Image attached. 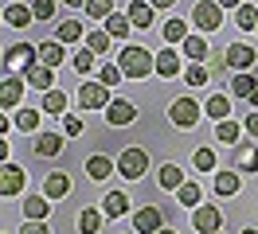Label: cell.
Here are the masks:
<instances>
[{
  "label": "cell",
  "instance_id": "13",
  "mask_svg": "<svg viewBox=\"0 0 258 234\" xmlns=\"http://www.w3.org/2000/svg\"><path fill=\"white\" fill-rule=\"evenodd\" d=\"M63 195H71V176L51 172L47 180H43V199H63Z\"/></svg>",
  "mask_w": 258,
  "mask_h": 234
},
{
  "label": "cell",
  "instance_id": "6",
  "mask_svg": "<svg viewBox=\"0 0 258 234\" xmlns=\"http://www.w3.org/2000/svg\"><path fill=\"white\" fill-rule=\"evenodd\" d=\"M24 184H28V172L20 164H0V195L12 199V195H24Z\"/></svg>",
  "mask_w": 258,
  "mask_h": 234
},
{
  "label": "cell",
  "instance_id": "1",
  "mask_svg": "<svg viewBox=\"0 0 258 234\" xmlns=\"http://www.w3.org/2000/svg\"><path fill=\"white\" fill-rule=\"evenodd\" d=\"M117 66H121L125 78H145L157 70V55H149L145 47H137V43H125L121 55H117Z\"/></svg>",
  "mask_w": 258,
  "mask_h": 234
},
{
  "label": "cell",
  "instance_id": "14",
  "mask_svg": "<svg viewBox=\"0 0 258 234\" xmlns=\"http://www.w3.org/2000/svg\"><path fill=\"white\" fill-rule=\"evenodd\" d=\"M235 172H258V144H235Z\"/></svg>",
  "mask_w": 258,
  "mask_h": 234
},
{
  "label": "cell",
  "instance_id": "57",
  "mask_svg": "<svg viewBox=\"0 0 258 234\" xmlns=\"http://www.w3.org/2000/svg\"><path fill=\"white\" fill-rule=\"evenodd\" d=\"M0 62H4V55H0Z\"/></svg>",
  "mask_w": 258,
  "mask_h": 234
},
{
  "label": "cell",
  "instance_id": "56",
  "mask_svg": "<svg viewBox=\"0 0 258 234\" xmlns=\"http://www.w3.org/2000/svg\"><path fill=\"white\" fill-rule=\"evenodd\" d=\"M0 20H4V12H0Z\"/></svg>",
  "mask_w": 258,
  "mask_h": 234
},
{
  "label": "cell",
  "instance_id": "47",
  "mask_svg": "<svg viewBox=\"0 0 258 234\" xmlns=\"http://www.w3.org/2000/svg\"><path fill=\"white\" fill-rule=\"evenodd\" d=\"M242 129H246L250 137H258V109H254V113H246V121H242Z\"/></svg>",
  "mask_w": 258,
  "mask_h": 234
},
{
  "label": "cell",
  "instance_id": "46",
  "mask_svg": "<svg viewBox=\"0 0 258 234\" xmlns=\"http://www.w3.org/2000/svg\"><path fill=\"white\" fill-rule=\"evenodd\" d=\"M20 234H51V226H43V222H24Z\"/></svg>",
  "mask_w": 258,
  "mask_h": 234
},
{
  "label": "cell",
  "instance_id": "2",
  "mask_svg": "<svg viewBox=\"0 0 258 234\" xmlns=\"http://www.w3.org/2000/svg\"><path fill=\"white\" fill-rule=\"evenodd\" d=\"M32 66H39V47L16 39V43L4 51V70H24V74H28Z\"/></svg>",
  "mask_w": 258,
  "mask_h": 234
},
{
  "label": "cell",
  "instance_id": "4",
  "mask_svg": "<svg viewBox=\"0 0 258 234\" xmlns=\"http://www.w3.org/2000/svg\"><path fill=\"white\" fill-rule=\"evenodd\" d=\"M192 24L200 31H219V24H223V8L215 4V0H200L192 8Z\"/></svg>",
  "mask_w": 258,
  "mask_h": 234
},
{
  "label": "cell",
  "instance_id": "18",
  "mask_svg": "<svg viewBox=\"0 0 258 234\" xmlns=\"http://www.w3.org/2000/svg\"><path fill=\"white\" fill-rule=\"evenodd\" d=\"M153 12H157V8H153L149 0H133L125 16H129V24H133V28H149V24H153Z\"/></svg>",
  "mask_w": 258,
  "mask_h": 234
},
{
  "label": "cell",
  "instance_id": "33",
  "mask_svg": "<svg viewBox=\"0 0 258 234\" xmlns=\"http://www.w3.org/2000/svg\"><path fill=\"white\" fill-rule=\"evenodd\" d=\"M12 125H16L20 133H35L39 129V109H16V117H12Z\"/></svg>",
  "mask_w": 258,
  "mask_h": 234
},
{
  "label": "cell",
  "instance_id": "52",
  "mask_svg": "<svg viewBox=\"0 0 258 234\" xmlns=\"http://www.w3.org/2000/svg\"><path fill=\"white\" fill-rule=\"evenodd\" d=\"M63 4H71V8H86V0H63Z\"/></svg>",
  "mask_w": 258,
  "mask_h": 234
},
{
  "label": "cell",
  "instance_id": "17",
  "mask_svg": "<svg viewBox=\"0 0 258 234\" xmlns=\"http://www.w3.org/2000/svg\"><path fill=\"white\" fill-rule=\"evenodd\" d=\"M67 59V47L59 43V39H47V43H39V66H59V62Z\"/></svg>",
  "mask_w": 258,
  "mask_h": 234
},
{
  "label": "cell",
  "instance_id": "35",
  "mask_svg": "<svg viewBox=\"0 0 258 234\" xmlns=\"http://www.w3.org/2000/svg\"><path fill=\"white\" fill-rule=\"evenodd\" d=\"M215 195H239V172H219L215 176Z\"/></svg>",
  "mask_w": 258,
  "mask_h": 234
},
{
  "label": "cell",
  "instance_id": "10",
  "mask_svg": "<svg viewBox=\"0 0 258 234\" xmlns=\"http://www.w3.org/2000/svg\"><path fill=\"white\" fill-rule=\"evenodd\" d=\"M161 222H164V218H161L157 207H141V211H133V230H137V234H157V230H164Z\"/></svg>",
  "mask_w": 258,
  "mask_h": 234
},
{
  "label": "cell",
  "instance_id": "44",
  "mask_svg": "<svg viewBox=\"0 0 258 234\" xmlns=\"http://www.w3.org/2000/svg\"><path fill=\"white\" fill-rule=\"evenodd\" d=\"M32 16H35V20H51V16H55V0H35Z\"/></svg>",
  "mask_w": 258,
  "mask_h": 234
},
{
  "label": "cell",
  "instance_id": "7",
  "mask_svg": "<svg viewBox=\"0 0 258 234\" xmlns=\"http://www.w3.org/2000/svg\"><path fill=\"white\" fill-rule=\"evenodd\" d=\"M79 106L82 109H102L110 106V90L102 86V82H79Z\"/></svg>",
  "mask_w": 258,
  "mask_h": 234
},
{
  "label": "cell",
  "instance_id": "27",
  "mask_svg": "<svg viewBox=\"0 0 258 234\" xmlns=\"http://www.w3.org/2000/svg\"><path fill=\"white\" fill-rule=\"evenodd\" d=\"M129 31H133V24H129V16L113 12L110 20H106V35H110V39H129Z\"/></svg>",
  "mask_w": 258,
  "mask_h": 234
},
{
  "label": "cell",
  "instance_id": "34",
  "mask_svg": "<svg viewBox=\"0 0 258 234\" xmlns=\"http://www.w3.org/2000/svg\"><path fill=\"white\" fill-rule=\"evenodd\" d=\"M164 39H168V47H176V43H184L188 39V24L180 20V16H172L168 24H164Z\"/></svg>",
  "mask_w": 258,
  "mask_h": 234
},
{
  "label": "cell",
  "instance_id": "25",
  "mask_svg": "<svg viewBox=\"0 0 258 234\" xmlns=\"http://www.w3.org/2000/svg\"><path fill=\"white\" fill-rule=\"evenodd\" d=\"M180 51H184L192 62H204L208 59V39H204V35H188V39L180 43Z\"/></svg>",
  "mask_w": 258,
  "mask_h": 234
},
{
  "label": "cell",
  "instance_id": "30",
  "mask_svg": "<svg viewBox=\"0 0 258 234\" xmlns=\"http://www.w3.org/2000/svg\"><path fill=\"white\" fill-rule=\"evenodd\" d=\"M235 24H239V31H258V8L254 4H239L235 8Z\"/></svg>",
  "mask_w": 258,
  "mask_h": 234
},
{
  "label": "cell",
  "instance_id": "39",
  "mask_svg": "<svg viewBox=\"0 0 258 234\" xmlns=\"http://www.w3.org/2000/svg\"><path fill=\"white\" fill-rule=\"evenodd\" d=\"M184 82H188V86H208V66H204V62H192V66H188V70H184Z\"/></svg>",
  "mask_w": 258,
  "mask_h": 234
},
{
  "label": "cell",
  "instance_id": "23",
  "mask_svg": "<svg viewBox=\"0 0 258 234\" xmlns=\"http://www.w3.org/2000/svg\"><path fill=\"white\" fill-rule=\"evenodd\" d=\"M43 113H47V117H67V94L63 90H47L43 94Z\"/></svg>",
  "mask_w": 258,
  "mask_h": 234
},
{
  "label": "cell",
  "instance_id": "28",
  "mask_svg": "<svg viewBox=\"0 0 258 234\" xmlns=\"http://www.w3.org/2000/svg\"><path fill=\"white\" fill-rule=\"evenodd\" d=\"M35 16L28 4H12V8H4V24H12V28H28Z\"/></svg>",
  "mask_w": 258,
  "mask_h": 234
},
{
  "label": "cell",
  "instance_id": "8",
  "mask_svg": "<svg viewBox=\"0 0 258 234\" xmlns=\"http://www.w3.org/2000/svg\"><path fill=\"white\" fill-rule=\"evenodd\" d=\"M227 70H235V74H242V70H250V66H254V47H246V43H239V39H235V43L227 47Z\"/></svg>",
  "mask_w": 258,
  "mask_h": 234
},
{
  "label": "cell",
  "instance_id": "15",
  "mask_svg": "<svg viewBox=\"0 0 258 234\" xmlns=\"http://www.w3.org/2000/svg\"><path fill=\"white\" fill-rule=\"evenodd\" d=\"M125 211H129L125 191H106V195H102V215L106 218H117V215H125Z\"/></svg>",
  "mask_w": 258,
  "mask_h": 234
},
{
  "label": "cell",
  "instance_id": "26",
  "mask_svg": "<svg viewBox=\"0 0 258 234\" xmlns=\"http://www.w3.org/2000/svg\"><path fill=\"white\" fill-rule=\"evenodd\" d=\"M55 39L67 47V43H79V39H86V35H82V24H79V20H63V24L55 28Z\"/></svg>",
  "mask_w": 258,
  "mask_h": 234
},
{
  "label": "cell",
  "instance_id": "37",
  "mask_svg": "<svg viewBox=\"0 0 258 234\" xmlns=\"http://www.w3.org/2000/svg\"><path fill=\"white\" fill-rule=\"evenodd\" d=\"M86 16H90V20H102V24H106V20L113 16V0H86Z\"/></svg>",
  "mask_w": 258,
  "mask_h": 234
},
{
  "label": "cell",
  "instance_id": "45",
  "mask_svg": "<svg viewBox=\"0 0 258 234\" xmlns=\"http://www.w3.org/2000/svg\"><path fill=\"white\" fill-rule=\"evenodd\" d=\"M196 168L211 172V168H215V152H211V148H200V152H196Z\"/></svg>",
  "mask_w": 258,
  "mask_h": 234
},
{
  "label": "cell",
  "instance_id": "22",
  "mask_svg": "<svg viewBox=\"0 0 258 234\" xmlns=\"http://www.w3.org/2000/svg\"><path fill=\"white\" fill-rule=\"evenodd\" d=\"M254 90H258V82H254V74H250V70H242V74L231 78V94H235V98H246V102H250V98H254Z\"/></svg>",
  "mask_w": 258,
  "mask_h": 234
},
{
  "label": "cell",
  "instance_id": "32",
  "mask_svg": "<svg viewBox=\"0 0 258 234\" xmlns=\"http://www.w3.org/2000/svg\"><path fill=\"white\" fill-rule=\"evenodd\" d=\"M28 82H32L35 90H55V86H51V82H55V70H51V66H32V70H28Z\"/></svg>",
  "mask_w": 258,
  "mask_h": 234
},
{
  "label": "cell",
  "instance_id": "16",
  "mask_svg": "<svg viewBox=\"0 0 258 234\" xmlns=\"http://www.w3.org/2000/svg\"><path fill=\"white\" fill-rule=\"evenodd\" d=\"M184 66H180V55H176V47H164L161 55H157V74L161 78H176Z\"/></svg>",
  "mask_w": 258,
  "mask_h": 234
},
{
  "label": "cell",
  "instance_id": "53",
  "mask_svg": "<svg viewBox=\"0 0 258 234\" xmlns=\"http://www.w3.org/2000/svg\"><path fill=\"white\" fill-rule=\"evenodd\" d=\"M250 106H254V109H258V90H254V98H250Z\"/></svg>",
  "mask_w": 258,
  "mask_h": 234
},
{
  "label": "cell",
  "instance_id": "24",
  "mask_svg": "<svg viewBox=\"0 0 258 234\" xmlns=\"http://www.w3.org/2000/svg\"><path fill=\"white\" fill-rule=\"evenodd\" d=\"M102 211H94V207H82L79 211V234H98L102 230Z\"/></svg>",
  "mask_w": 258,
  "mask_h": 234
},
{
  "label": "cell",
  "instance_id": "54",
  "mask_svg": "<svg viewBox=\"0 0 258 234\" xmlns=\"http://www.w3.org/2000/svg\"><path fill=\"white\" fill-rule=\"evenodd\" d=\"M157 234H176V230H157Z\"/></svg>",
  "mask_w": 258,
  "mask_h": 234
},
{
  "label": "cell",
  "instance_id": "41",
  "mask_svg": "<svg viewBox=\"0 0 258 234\" xmlns=\"http://www.w3.org/2000/svg\"><path fill=\"white\" fill-rule=\"evenodd\" d=\"M121 78H125V74H121V66H113V62H106V66L98 70V82H102L106 90H110V86H117Z\"/></svg>",
  "mask_w": 258,
  "mask_h": 234
},
{
  "label": "cell",
  "instance_id": "58",
  "mask_svg": "<svg viewBox=\"0 0 258 234\" xmlns=\"http://www.w3.org/2000/svg\"><path fill=\"white\" fill-rule=\"evenodd\" d=\"M215 234H223V230H215Z\"/></svg>",
  "mask_w": 258,
  "mask_h": 234
},
{
  "label": "cell",
  "instance_id": "31",
  "mask_svg": "<svg viewBox=\"0 0 258 234\" xmlns=\"http://www.w3.org/2000/svg\"><path fill=\"white\" fill-rule=\"evenodd\" d=\"M227 113H231V98H227V94H211L208 98V117L211 121H227Z\"/></svg>",
  "mask_w": 258,
  "mask_h": 234
},
{
  "label": "cell",
  "instance_id": "38",
  "mask_svg": "<svg viewBox=\"0 0 258 234\" xmlns=\"http://www.w3.org/2000/svg\"><path fill=\"white\" fill-rule=\"evenodd\" d=\"M71 66H75L79 74H86V70H94V51H90V47H79V51L71 55Z\"/></svg>",
  "mask_w": 258,
  "mask_h": 234
},
{
  "label": "cell",
  "instance_id": "55",
  "mask_svg": "<svg viewBox=\"0 0 258 234\" xmlns=\"http://www.w3.org/2000/svg\"><path fill=\"white\" fill-rule=\"evenodd\" d=\"M242 234H258V230H242Z\"/></svg>",
  "mask_w": 258,
  "mask_h": 234
},
{
  "label": "cell",
  "instance_id": "12",
  "mask_svg": "<svg viewBox=\"0 0 258 234\" xmlns=\"http://www.w3.org/2000/svg\"><path fill=\"white\" fill-rule=\"evenodd\" d=\"M137 121V106H133V102H110V106H106V125H133Z\"/></svg>",
  "mask_w": 258,
  "mask_h": 234
},
{
  "label": "cell",
  "instance_id": "21",
  "mask_svg": "<svg viewBox=\"0 0 258 234\" xmlns=\"http://www.w3.org/2000/svg\"><path fill=\"white\" fill-rule=\"evenodd\" d=\"M35 152L39 156H59L63 152V133H39V137H35Z\"/></svg>",
  "mask_w": 258,
  "mask_h": 234
},
{
  "label": "cell",
  "instance_id": "43",
  "mask_svg": "<svg viewBox=\"0 0 258 234\" xmlns=\"http://www.w3.org/2000/svg\"><path fill=\"white\" fill-rule=\"evenodd\" d=\"M63 133H67V137H82V133H86V125H82V117H75V113H67V117H63Z\"/></svg>",
  "mask_w": 258,
  "mask_h": 234
},
{
  "label": "cell",
  "instance_id": "3",
  "mask_svg": "<svg viewBox=\"0 0 258 234\" xmlns=\"http://www.w3.org/2000/svg\"><path fill=\"white\" fill-rule=\"evenodd\" d=\"M200 117H204V106L196 98H172V106H168V121L172 125L192 129V125H200Z\"/></svg>",
  "mask_w": 258,
  "mask_h": 234
},
{
  "label": "cell",
  "instance_id": "11",
  "mask_svg": "<svg viewBox=\"0 0 258 234\" xmlns=\"http://www.w3.org/2000/svg\"><path fill=\"white\" fill-rule=\"evenodd\" d=\"M192 226H196L200 234H215L219 226H223V215H219V207H196Z\"/></svg>",
  "mask_w": 258,
  "mask_h": 234
},
{
  "label": "cell",
  "instance_id": "42",
  "mask_svg": "<svg viewBox=\"0 0 258 234\" xmlns=\"http://www.w3.org/2000/svg\"><path fill=\"white\" fill-rule=\"evenodd\" d=\"M200 195H204V191H200L196 184H184V187L176 191V199L184 203V207H200Z\"/></svg>",
  "mask_w": 258,
  "mask_h": 234
},
{
  "label": "cell",
  "instance_id": "40",
  "mask_svg": "<svg viewBox=\"0 0 258 234\" xmlns=\"http://www.w3.org/2000/svg\"><path fill=\"white\" fill-rule=\"evenodd\" d=\"M86 47H90L94 55H106V51H110V35H106V31H86Z\"/></svg>",
  "mask_w": 258,
  "mask_h": 234
},
{
  "label": "cell",
  "instance_id": "49",
  "mask_svg": "<svg viewBox=\"0 0 258 234\" xmlns=\"http://www.w3.org/2000/svg\"><path fill=\"white\" fill-rule=\"evenodd\" d=\"M4 160H8V140L0 137V164H4Z\"/></svg>",
  "mask_w": 258,
  "mask_h": 234
},
{
  "label": "cell",
  "instance_id": "9",
  "mask_svg": "<svg viewBox=\"0 0 258 234\" xmlns=\"http://www.w3.org/2000/svg\"><path fill=\"white\" fill-rule=\"evenodd\" d=\"M20 102H24V78H4L0 82V109H20Z\"/></svg>",
  "mask_w": 258,
  "mask_h": 234
},
{
  "label": "cell",
  "instance_id": "51",
  "mask_svg": "<svg viewBox=\"0 0 258 234\" xmlns=\"http://www.w3.org/2000/svg\"><path fill=\"white\" fill-rule=\"evenodd\" d=\"M0 133H8V117H4V109H0Z\"/></svg>",
  "mask_w": 258,
  "mask_h": 234
},
{
  "label": "cell",
  "instance_id": "19",
  "mask_svg": "<svg viewBox=\"0 0 258 234\" xmlns=\"http://www.w3.org/2000/svg\"><path fill=\"white\" fill-rule=\"evenodd\" d=\"M113 168H117V164H113L110 156H102V152H94L90 160H86V176H90V180H110Z\"/></svg>",
  "mask_w": 258,
  "mask_h": 234
},
{
  "label": "cell",
  "instance_id": "48",
  "mask_svg": "<svg viewBox=\"0 0 258 234\" xmlns=\"http://www.w3.org/2000/svg\"><path fill=\"white\" fill-rule=\"evenodd\" d=\"M153 8H176V0H149Z\"/></svg>",
  "mask_w": 258,
  "mask_h": 234
},
{
  "label": "cell",
  "instance_id": "20",
  "mask_svg": "<svg viewBox=\"0 0 258 234\" xmlns=\"http://www.w3.org/2000/svg\"><path fill=\"white\" fill-rule=\"evenodd\" d=\"M51 211V199H43V195H28L24 199V215H28V222H43Z\"/></svg>",
  "mask_w": 258,
  "mask_h": 234
},
{
  "label": "cell",
  "instance_id": "29",
  "mask_svg": "<svg viewBox=\"0 0 258 234\" xmlns=\"http://www.w3.org/2000/svg\"><path fill=\"white\" fill-rule=\"evenodd\" d=\"M157 180H161L164 191H180V187H184V172H180V164H164Z\"/></svg>",
  "mask_w": 258,
  "mask_h": 234
},
{
  "label": "cell",
  "instance_id": "36",
  "mask_svg": "<svg viewBox=\"0 0 258 234\" xmlns=\"http://www.w3.org/2000/svg\"><path fill=\"white\" fill-rule=\"evenodd\" d=\"M239 133H246V129H242L239 121H231V117L219 121V129H215V137L223 140V144H239Z\"/></svg>",
  "mask_w": 258,
  "mask_h": 234
},
{
  "label": "cell",
  "instance_id": "5",
  "mask_svg": "<svg viewBox=\"0 0 258 234\" xmlns=\"http://www.w3.org/2000/svg\"><path fill=\"white\" fill-rule=\"evenodd\" d=\"M149 168V152L145 148H125V152L117 156V172L125 176V180H141Z\"/></svg>",
  "mask_w": 258,
  "mask_h": 234
},
{
  "label": "cell",
  "instance_id": "50",
  "mask_svg": "<svg viewBox=\"0 0 258 234\" xmlns=\"http://www.w3.org/2000/svg\"><path fill=\"white\" fill-rule=\"evenodd\" d=\"M242 0H219V8H239Z\"/></svg>",
  "mask_w": 258,
  "mask_h": 234
}]
</instances>
